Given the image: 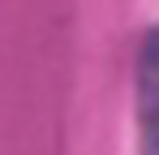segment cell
<instances>
[{"label":"cell","mask_w":159,"mask_h":155,"mask_svg":"<svg viewBox=\"0 0 159 155\" xmlns=\"http://www.w3.org/2000/svg\"><path fill=\"white\" fill-rule=\"evenodd\" d=\"M138 125H142V151L159 155V26L146 30L138 52Z\"/></svg>","instance_id":"6da1fadb"}]
</instances>
